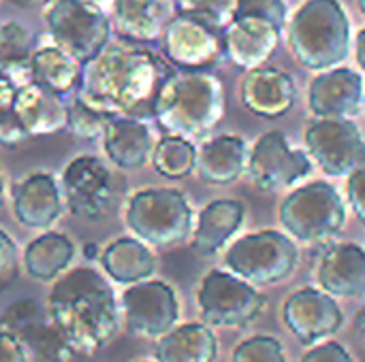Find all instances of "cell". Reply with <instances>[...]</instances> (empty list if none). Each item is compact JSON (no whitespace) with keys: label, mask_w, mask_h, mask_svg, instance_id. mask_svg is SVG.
<instances>
[{"label":"cell","mask_w":365,"mask_h":362,"mask_svg":"<svg viewBox=\"0 0 365 362\" xmlns=\"http://www.w3.org/2000/svg\"><path fill=\"white\" fill-rule=\"evenodd\" d=\"M175 68L133 41L111 43L81 64L77 98L107 117L154 119L156 98Z\"/></svg>","instance_id":"1"},{"label":"cell","mask_w":365,"mask_h":362,"mask_svg":"<svg viewBox=\"0 0 365 362\" xmlns=\"http://www.w3.org/2000/svg\"><path fill=\"white\" fill-rule=\"evenodd\" d=\"M49 316L58 331L86 354L105 348L120 329L115 292L92 267H77L53 284Z\"/></svg>","instance_id":"2"},{"label":"cell","mask_w":365,"mask_h":362,"mask_svg":"<svg viewBox=\"0 0 365 362\" xmlns=\"http://www.w3.org/2000/svg\"><path fill=\"white\" fill-rule=\"evenodd\" d=\"M222 111L225 90L216 75L175 68L160 87L154 122L169 134L201 139L220 122Z\"/></svg>","instance_id":"3"},{"label":"cell","mask_w":365,"mask_h":362,"mask_svg":"<svg viewBox=\"0 0 365 362\" xmlns=\"http://www.w3.org/2000/svg\"><path fill=\"white\" fill-rule=\"evenodd\" d=\"M289 43L295 58L314 70L346 60L351 49V21L338 0H308L293 15Z\"/></svg>","instance_id":"4"},{"label":"cell","mask_w":365,"mask_h":362,"mask_svg":"<svg viewBox=\"0 0 365 362\" xmlns=\"http://www.w3.org/2000/svg\"><path fill=\"white\" fill-rule=\"evenodd\" d=\"M126 224L141 241L169 247L186 241L190 235L192 209L180 190L145 188L130 198Z\"/></svg>","instance_id":"5"},{"label":"cell","mask_w":365,"mask_h":362,"mask_svg":"<svg viewBox=\"0 0 365 362\" xmlns=\"http://www.w3.org/2000/svg\"><path fill=\"white\" fill-rule=\"evenodd\" d=\"M346 222L344 201L325 181H314L293 190L280 207V224L304 243H325L334 239Z\"/></svg>","instance_id":"6"},{"label":"cell","mask_w":365,"mask_h":362,"mask_svg":"<svg viewBox=\"0 0 365 362\" xmlns=\"http://www.w3.org/2000/svg\"><path fill=\"white\" fill-rule=\"evenodd\" d=\"M299 262L297 245L278 230H259L237 239L225 265L252 286H274L289 280Z\"/></svg>","instance_id":"7"},{"label":"cell","mask_w":365,"mask_h":362,"mask_svg":"<svg viewBox=\"0 0 365 362\" xmlns=\"http://www.w3.org/2000/svg\"><path fill=\"white\" fill-rule=\"evenodd\" d=\"M199 312L207 326L246 329L267 305V299L246 280L227 271H210L197 292Z\"/></svg>","instance_id":"8"},{"label":"cell","mask_w":365,"mask_h":362,"mask_svg":"<svg viewBox=\"0 0 365 362\" xmlns=\"http://www.w3.org/2000/svg\"><path fill=\"white\" fill-rule=\"evenodd\" d=\"M45 21L56 45L81 64L109 45V19L92 0H53Z\"/></svg>","instance_id":"9"},{"label":"cell","mask_w":365,"mask_h":362,"mask_svg":"<svg viewBox=\"0 0 365 362\" xmlns=\"http://www.w3.org/2000/svg\"><path fill=\"white\" fill-rule=\"evenodd\" d=\"M0 329L21 341L28 362H88L90 356L73 346L51 320L47 322L41 305L32 299L6 307L0 318Z\"/></svg>","instance_id":"10"},{"label":"cell","mask_w":365,"mask_h":362,"mask_svg":"<svg viewBox=\"0 0 365 362\" xmlns=\"http://www.w3.org/2000/svg\"><path fill=\"white\" fill-rule=\"evenodd\" d=\"M222 30L225 28L201 17L178 13L167 23L163 34L165 58L175 68L210 70L227 58Z\"/></svg>","instance_id":"11"},{"label":"cell","mask_w":365,"mask_h":362,"mask_svg":"<svg viewBox=\"0 0 365 362\" xmlns=\"http://www.w3.org/2000/svg\"><path fill=\"white\" fill-rule=\"evenodd\" d=\"M306 145L327 175L344 177L365 166V141L351 117H319L306 130Z\"/></svg>","instance_id":"12"},{"label":"cell","mask_w":365,"mask_h":362,"mask_svg":"<svg viewBox=\"0 0 365 362\" xmlns=\"http://www.w3.org/2000/svg\"><path fill=\"white\" fill-rule=\"evenodd\" d=\"M122 314L128 333L145 339H160L175 329L180 305L169 284L143 280L130 284L122 294Z\"/></svg>","instance_id":"13"},{"label":"cell","mask_w":365,"mask_h":362,"mask_svg":"<svg viewBox=\"0 0 365 362\" xmlns=\"http://www.w3.org/2000/svg\"><path fill=\"white\" fill-rule=\"evenodd\" d=\"M312 171V160L297 149H291L284 134L278 130L265 132L257 139L250 160L248 175L257 188L278 192L295 186Z\"/></svg>","instance_id":"14"},{"label":"cell","mask_w":365,"mask_h":362,"mask_svg":"<svg viewBox=\"0 0 365 362\" xmlns=\"http://www.w3.org/2000/svg\"><path fill=\"white\" fill-rule=\"evenodd\" d=\"M282 320L299 344L317 346L342 329L344 314L336 297L325 290L302 288L284 301Z\"/></svg>","instance_id":"15"},{"label":"cell","mask_w":365,"mask_h":362,"mask_svg":"<svg viewBox=\"0 0 365 362\" xmlns=\"http://www.w3.org/2000/svg\"><path fill=\"white\" fill-rule=\"evenodd\" d=\"M62 194L71 213L94 220L111 201V175L98 158L79 156L62 171Z\"/></svg>","instance_id":"16"},{"label":"cell","mask_w":365,"mask_h":362,"mask_svg":"<svg viewBox=\"0 0 365 362\" xmlns=\"http://www.w3.org/2000/svg\"><path fill=\"white\" fill-rule=\"evenodd\" d=\"M225 53L227 58L244 70L263 66V62L274 53L280 36V28L265 17H237L225 30Z\"/></svg>","instance_id":"17"},{"label":"cell","mask_w":365,"mask_h":362,"mask_svg":"<svg viewBox=\"0 0 365 362\" xmlns=\"http://www.w3.org/2000/svg\"><path fill=\"white\" fill-rule=\"evenodd\" d=\"M310 109L319 117H355L364 105L361 75L351 68H334L312 79Z\"/></svg>","instance_id":"18"},{"label":"cell","mask_w":365,"mask_h":362,"mask_svg":"<svg viewBox=\"0 0 365 362\" xmlns=\"http://www.w3.org/2000/svg\"><path fill=\"white\" fill-rule=\"evenodd\" d=\"M242 102L259 117L276 119L287 115L295 105V83L278 68H252L240 90Z\"/></svg>","instance_id":"19"},{"label":"cell","mask_w":365,"mask_h":362,"mask_svg":"<svg viewBox=\"0 0 365 362\" xmlns=\"http://www.w3.org/2000/svg\"><path fill=\"white\" fill-rule=\"evenodd\" d=\"M319 284L331 297L353 299L365 294V250L355 243L331 245L319 265Z\"/></svg>","instance_id":"20"},{"label":"cell","mask_w":365,"mask_h":362,"mask_svg":"<svg viewBox=\"0 0 365 362\" xmlns=\"http://www.w3.org/2000/svg\"><path fill=\"white\" fill-rule=\"evenodd\" d=\"M103 145L109 160L120 169H139L154 154V137L145 119L109 117L103 132Z\"/></svg>","instance_id":"21"},{"label":"cell","mask_w":365,"mask_h":362,"mask_svg":"<svg viewBox=\"0 0 365 362\" xmlns=\"http://www.w3.org/2000/svg\"><path fill=\"white\" fill-rule=\"evenodd\" d=\"M15 218L28 228H49L62 213V198L49 173L26 177L13 192Z\"/></svg>","instance_id":"22"},{"label":"cell","mask_w":365,"mask_h":362,"mask_svg":"<svg viewBox=\"0 0 365 362\" xmlns=\"http://www.w3.org/2000/svg\"><path fill=\"white\" fill-rule=\"evenodd\" d=\"M15 115L28 137H45L66 126L68 107L62 102V96L30 81L17 87Z\"/></svg>","instance_id":"23"},{"label":"cell","mask_w":365,"mask_h":362,"mask_svg":"<svg viewBox=\"0 0 365 362\" xmlns=\"http://www.w3.org/2000/svg\"><path fill=\"white\" fill-rule=\"evenodd\" d=\"M248 143L237 134H220L197 151V173L207 183H233L248 171Z\"/></svg>","instance_id":"24"},{"label":"cell","mask_w":365,"mask_h":362,"mask_svg":"<svg viewBox=\"0 0 365 362\" xmlns=\"http://www.w3.org/2000/svg\"><path fill=\"white\" fill-rule=\"evenodd\" d=\"M115 19L126 41L154 43L173 19V0H115Z\"/></svg>","instance_id":"25"},{"label":"cell","mask_w":365,"mask_h":362,"mask_svg":"<svg viewBox=\"0 0 365 362\" xmlns=\"http://www.w3.org/2000/svg\"><path fill=\"white\" fill-rule=\"evenodd\" d=\"M244 215H246V207L242 201L222 198L210 203L199 215V224L192 237V250L199 256L216 254L240 230Z\"/></svg>","instance_id":"26"},{"label":"cell","mask_w":365,"mask_h":362,"mask_svg":"<svg viewBox=\"0 0 365 362\" xmlns=\"http://www.w3.org/2000/svg\"><path fill=\"white\" fill-rule=\"evenodd\" d=\"M156 362H216L218 339L207 324H182L160 337Z\"/></svg>","instance_id":"27"},{"label":"cell","mask_w":365,"mask_h":362,"mask_svg":"<svg viewBox=\"0 0 365 362\" xmlns=\"http://www.w3.org/2000/svg\"><path fill=\"white\" fill-rule=\"evenodd\" d=\"M105 273L118 284H137L150 280L156 271V258L145 243L122 237L109 243L101 256Z\"/></svg>","instance_id":"28"},{"label":"cell","mask_w":365,"mask_h":362,"mask_svg":"<svg viewBox=\"0 0 365 362\" xmlns=\"http://www.w3.org/2000/svg\"><path fill=\"white\" fill-rule=\"evenodd\" d=\"M30 77L34 83L47 87L58 96L77 90L81 79V62L60 47H45L30 58Z\"/></svg>","instance_id":"29"},{"label":"cell","mask_w":365,"mask_h":362,"mask_svg":"<svg viewBox=\"0 0 365 362\" xmlns=\"http://www.w3.org/2000/svg\"><path fill=\"white\" fill-rule=\"evenodd\" d=\"M75 256V245L66 235L45 233L36 237L24 252V265L30 277L38 282L56 280Z\"/></svg>","instance_id":"30"},{"label":"cell","mask_w":365,"mask_h":362,"mask_svg":"<svg viewBox=\"0 0 365 362\" xmlns=\"http://www.w3.org/2000/svg\"><path fill=\"white\" fill-rule=\"evenodd\" d=\"M152 162H154V169L163 177L184 179L197 166V149L188 139L169 134L156 143L154 154H152Z\"/></svg>","instance_id":"31"},{"label":"cell","mask_w":365,"mask_h":362,"mask_svg":"<svg viewBox=\"0 0 365 362\" xmlns=\"http://www.w3.org/2000/svg\"><path fill=\"white\" fill-rule=\"evenodd\" d=\"M17 87L6 70L0 68V145L4 147H17L30 139L15 115Z\"/></svg>","instance_id":"32"},{"label":"cell","mask_w":365,"mask_h":362,"mask_svg":"<svg viewBox=\"0 0 365 362\" xmlns=\"http://www.w3.org/2000/svg\"><path fill=\"white\" fill-rule=\"evenodd\" d=\"M34 38L32 34L15 21L0 26V68H17L21 64H30Z\"/></svg>","instance_id":"33"},{"label":"cell","mask_w":365,"mask_h":362,"mask_svg":"<svg viewBox=\"0 0 365 362\" xmlns=\"http://www.w3.org/2000/svg\"><path fill=\"white\" fill-rule=\"evenodd\" d=\"M107 115H103L101 111L88 107L83 100H79L75 96V100L68 105V117H66V126L71 128V132L79 139L86 141H96L103 137L105 132V124H107Z\"/></svg>","instance_id":"34"},{"label":"cell","mask_w":365,"mask_h":362,"mask_svg":"<svg viewBox=\"0 0 365 362\" xmlns=\"http://www.w3.org/2000/svg\"><path fill=\"white\" fill-rule=\"evenodd\" d=\"M231 362H287V354L278 339L255 335L235 348Z\"/></svg>","instance_id":"35"},{"label":"cell","mask_w":365,"mask_h":362,"mask_svg":"<svg viewBox=\"0 0 365 362\" xmlns=\"http://www.w3.org/2000/svg\"><path fill=\"white\" fill-rule=\"evenodd\" d=\"M178 13L201 17L214 26L227 28L235 19V0H178Z\"/></svg>","instance_id":"36"},{"label":"cell","mask_w":365,"mask_h":362,"mask_svg":"<svg viewBox=\"0 0 365 362\" xmlns=\"http://www.w3.org/2000/svg\"><path fill=\"white\" fill-rule=\"evenodd\" d=\"M246 15L265 17L282 30L287 19V4L284 0H235V19Z\"/></svg>","instance_id":"37"},{"label":"cell","mask_w":365,"mask_h":362,"mask_svg":"<svg viewBox=\"0 0 365 362\" xmlns=\"http://www.w3.org/2000/svg\"><path fill=\"white\" fill-rule=\"evenodd\" d=\"M302 362H353V356L336 341H321L304 354Z\"/></svg>","instance_id":"38"},{"label":"cell","mask_w":365,"mask_h":362,"mask_svg":"<svg viewBox=\"0 0 365 362\" xmlns=\"http://www.w3.org/2000/svg\"><path fill=\"white\" fill-rule=\"evenodd\" d=\"M17 275V247L15 241L0 230V288Z\"/></svg>","instance_id":"39"},{"label":"cell","mask_w":365,"mask_h":362,"mask_svg":"<svg viewBox=\"0 0 365 362\" xmlns=\"http://www.w3.org/2000/svg\"><path fill=\"white\" fill-rule=\"evenodd\" d=\"M349 201L355 215L365 224V166L349 175Z\"/></svg>","instance_id":"40"},{"label":"cell","mask_w":365,"mask_h":362,"mask_svg":"<svg viewBox=\"0 0 365 362\" xmlns=\"http://www.w3.org/2000/svg\"><path fill=\"white\" fill-rule=\"evenodd\" d=\"M0 362H28L21 341L4 329H0Z\"/></svg>","instance_id":"41"},{"label":"cell","mask_w":365,"mask_h":362,"mask_svg":"<svg viewBox=\"0 0 365 362\" xmlns=\"http://www.w3.org/2000/svg\"><path fill=\"white\" fill-rule=\"evenodd\" d=\"M355 49H357V62H359V66L365 70V28L359 32V34H357Z\"/></svg>","instance_id":"42"},{"label":"cell","mask_w":365,"mask_h":362,"mask_svg":"<svg viewBox=\"0 0 365 362\" xmlns=\"http://www.w3.org/2000/svg\"><path fill=\"white\" fill-rule=\"evenodd\" d=\"M355 329L364 335V339H365V307L364 309H359V312H357V316H355Z\"/></svg>","instance_id":"43"},{"label":"cell","mask_w":365,"mask_h":362,"mask_svg":"<svg viewBox=\"0 0 365 362\" xmlns=\"http://www.w3.org/2000/svg\"><path fill=\"white\" fill-rule=\"evenodd\" d=\"M13 2L19 4V6H38V4H47L51 0H13Z\"/></svg>","instance_id":"44"},{"label":"cell","mask_w":365,"mask_h":362,"mask_svg":"<svg viewBox=\"0 0 365 362\" xmlns=\"http://www.w3.org/2000/svg\"><path fill=\"white\" fill-rule=\"evenodd\" d=\"M2 188H4V186H2V175H0V201H2Z\"/></svg>","instance_id":"45"},{"label":"cell","mask_w":365,"mask_h":362,"mask_svg":"<svg viewBox=\"0 0 365 362\" xmlns=\"http://www.w3.org/2000/svg\"><path fill=\"white\" fill-rule=\"evenodd\" d=\"M359 6H361V11L365 13V0H359Z\"/></svg>","instance_id":"46"},{"label":"cell","mask_w":365,"mask_h":362,"mask_svg":"<svg viewBox=\"0 0 365 362\" xmlns=\"http://www.w3.org/2000/svg\"><path fill=\"white\" fill-rule=\"evenodd\" d=\"M92 2H96V0H92Z\"/></svg>","instance_id":"47"}]
</instances>
